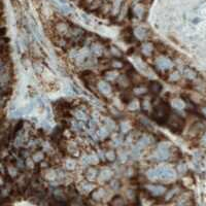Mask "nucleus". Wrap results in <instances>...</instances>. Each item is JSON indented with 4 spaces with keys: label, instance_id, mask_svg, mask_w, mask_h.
I'll use <instances>...</instances> for the list:
<instances>
[{
    "label": "nucleus",
    "instance_id": "1",
    "mask_svg": "<svg viewBox=\"0 0 206 206\" xmlns=\"http://www.w3.org/2000/svg\"><path fill=\"white\" fill-rule=\"evenodd\" d=\"M149 176L153 178L161 177L163 179H168L173 176V172L169 169H155V170L149 172Z\"/></svg>",
    "mask_w": 206,
    "mask_h": 206
},
{
    "label": "nucleus",
    "instance_id": "2",
    "mask_svg": "<svg viewBox=\"0 0 206 206\" xmlns=\"http://www.w3.org/2000/svg\"><path fill=\"white\" fill-rule=\"evenodd\" d=\"M155 120L158 121V122L162 123L164 121V119L166 120L167 119V114H168V108L165 106V104H162V105L158 106L155 109Z\"/></svg>",
    "mask_w": 206,
    "mask_h": 206
},
{
    "label": "nucleus",
    "instance_id": "3",
    "mask_svg": "<svg viewBox=\"0 0 206 206\" xmlns=\"http://www.w3.org/2000/svg\"><path fill=\"white\" fill-rule=\"evenodd\" d=\"M161 89H162L161 84H160L159 82H151V86H149V90H151L153 93H155V94H157V93H159L160 91H161Z\"/></svg>",
    "mask_w": 206,
    "mask_h": 206
},
{
    "label": "nucleus",
    "instance_id": "4",
    "mask_svg": "<svg viewBox=\"0 0 206 206\" xmlns=\"http://www.w3.org/2000/svg\"><path fill=\"white\" fill-rule=\"evenodd\" d=\"M101 88V90L104 91V92H106V91H109V87H108V84H100V86H99Z\"/></svg>",
    "mask_w": 206,
    "mask_h": 206
}]
</instances>
